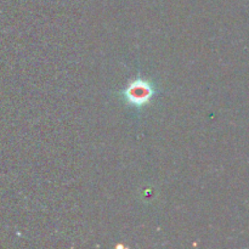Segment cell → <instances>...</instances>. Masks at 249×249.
<instances>
[{
  "instance_id": "cell-1",
  "label": "cell",
  "mask_w": 249,
  "mask_h": 249,
  "mask_svg": "<svg viewBox=\"0 0 249 249\" xmlns=\"http://www.w3.org/2000/svg\"><path fill=\"white\" fill-rule=\"evenodd\" d=\"M130 91L138 92L136 95L135 94L130 95L131 100H133L134 102H136V101H147L148 97L151 96V91L147 89V88H146L145 84L139 85V87H131Z\"/></svg>"
}]
</instances>
